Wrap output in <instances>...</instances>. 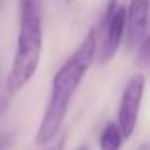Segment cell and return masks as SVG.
Returning a JSON list of instances; mask_svg holds the SVG:
<instances>
[{
	"instance_id": "obj_1",
	"label": "cell",
	"mask_w": 150,
	"mask_h": 150,
	"mask_svg": "<svg viewBox=\"0 0 150 150\" xmlns=\"http://www.w3.org/2000/svg\"><path fill=\"white\" fill-rule=\"evenodd\" d=\"M95 53H97V36L92 29L53 76L50 98L47 102L45 111L36 134L37 145H49L58 137L71 98L76 94L84 76L87 74L95 58Z\"/></svg>"
},
{
	"instance_id": "obj_7",
	"label": "cell",
	"mask_w": 150,
	"mask_h": 150,
	"mask_svg": "<svg viewBox=\"0 0 150 150\" xmlns=\"http://www.w3.org/2000/svg\"><path fill=\"white\" fill-rule=\"evenodd\" d=\"M150 65V37L147 36L137 47L136 55V66L140 69H147Z\"/></svg>"
},
{
	"instance_id": "obj_12",
	"label": "cell",
	"mask_w": 150,
	"mask_h": 150,
	"mask_svg": "<svg viewBox=\"0 0 150 150\" xmlns=\"http://www.w3.org/2000/svg\"><path fill=\"white\" fill-rule=\"evenodd\" d=\"M81 150H84V149H81Z\"/></svg>"
},
{
	"instance_id": "obj_10",
	"label": "cell",
	"mask_w": 150,
	"mask_h": 150,
	"mask_svg": "<svg viewBox=\"0 0 150 150\" xmlns=\"http://www.w3.org/2000/svg\"><path fill=\"white\" fill-rule=\"evenodd\" d=\"M7 107H8L7 98H5V97H0V118L4 116V113H5V110H7Z\"/></svg>"
},
{
	"instance_id": "obj_11",
	"label": "cell",
	"mask_w": 150,
	"mask_h": 150,
	"mask_svg": "<svg viewBox=\"0 0 150 150\" xmlns=\"http://www.w3.org/2000/svg\"><path fill=\"white\" fill-rule=\"evenodd\" d=\"M139 150H150V149H149V145H147V144H142V145L139 147Z\"/></svg>"
},
{
	"instance_id": "obj_6",
	"label": "cell",
	"mask_w": 150,
	"mask_h": 150,
	"mask_svg": "<svg viewBox=\"0 0 150 150\" xmlns=\"http://www.w3.org/2000/svg\"><path fill=\"white\" fill-rule=\"evenodd\" d=\"M123 136L118 127L116 123H107V126L102 129L100 139H98V145L100 150H120L121 144H123Z\"/></svg>"
},
{
	"instance_id": "obj_3",
	"label": "cell",
	"mask_w": 150,
	"mask_h": 150,
	"mask_svg": "<svg viewBox=\"0 0 150 150\" xmlns=\"http://www.w3.org/2000/svg\"><path fill=\"white\" fill-rule=\"evenodd\" d=\"M144 89H145V78L142 73H136L131 76L124 91L121 94L120 107H118V127L121 131L123 139H129L136 131L137 121H139L140 105L144 98Z\"/></svg>"
},
{
	"instance_id": "obj_8",
	"label": "cell",
	"mask_w": 150,
	"mask_h": 150,
	"mask_svg": "<svg viewBox=\"0 0 150 150\" xmlns=\"http://www.w3.org/2000/svg\"><path fill=\"white\" fill-rule=\"evenodd\" d=\"M13 144V134L0 132V150H8Z\"/></svg>"
},
{
	"instance_id": "obj_9",
	"label": "cell",
	"mask_w": 150,
	"mask_h": 150,
	"mask_svg": "<svg viewBox=\"0 0 150 150\" xmlns=\"http://www.w3.org/2000/svg\"><path fill=\"white\" fill-rule=\"evenodd\" d=\"M65 145H66V134H62V136H58V139H57L47 150H63Z\"/></svg>"
},
{
	"instance_id": "obj_5",
	"label": "cell",
	"mask_w": 150,
	"mask_h": 150,
	"mask_svg": "<svg viewBox=\"0 0 150 150\" xmlns=\"http://www.w3.org/2000/svg\"><path fill=\"white\" fill-rule=\"evenodd\" d=\"M149 28V0H131L126 8V45L136 49L147 37Z\"/></svg>"
},
{
	"instance_id": "obj_4",
	"label": "cell",
	"mask_w": 150,
	"mask_h": 150,
	"mask_svg": "<svg viewBox=\"0 0 150 150\" xmlns=\"http://www.w3.org/2000/svg\"><path fill=\"white\" fill-rule=\"evenodd\" d=\"M126 29V7L120 5L118 0H110L105 15V36L98 60L102 65L108 63L120 49Z\"/></svg>"
},
{
	"instance_id": "obj_2",
	"label": "cell",
	"mask_w": 150,
	"mask_h": 150,
	"mask_svg": "<svg viewBox=\"0 0 150 150\" xmlns=\"http://www.w3.org/2000/svg\"><path fill=\"white\" fill-rule=\"evenodd\" d=\"M20 31L11 71L7 78V94L15 95L39 69L42 55V5L40 0H20Z\"/></svg>"
}]
</instances>
